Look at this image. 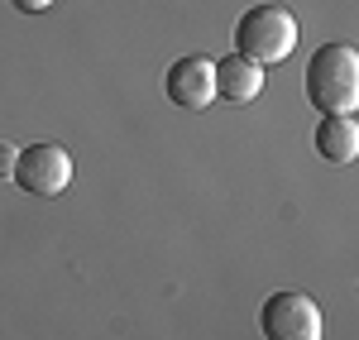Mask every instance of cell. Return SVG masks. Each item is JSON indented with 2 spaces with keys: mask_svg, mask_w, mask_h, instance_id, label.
<instances>
[{
  "mask_svg": "<svg viewBox=\"0 0 359 340\" xmlns=\"http://www.w3.org/2000/svg\"><path fill=\"white\" fill-rule=\"evenodd\" d=\"M297 48V20L283 5H254L235 20V53L249 62H283Z\"/></svg>",
  "mask_w": 359,
  "mask_h": 340,
  "instance_id": "obj_2",
  "label": "cell"
},
{
  "mask_svg": "<svg viewBox=\"0 0 359 340\" xmlns=\"http://www.w3.org/2000/svg\"><path fill=\"white\" fill-rule=\"evenodd\" d=\"M211 72H216V101H235V106H245V101H254V96L264 91V67L249 62V57H240V53L211 62Z\"/></svg>",
  "mask_w": 359,
  "mask_h": 340,
  "instance_id": "obj_6",
  "label": "cell"
},
{
  "mask_svg": "<svg viewBox=\"0 0 359 340\" xmlns=\"http://www.w3.org/2000/svg\"><path fill=\"white\" fill-rule=\"evenodd\" d=\"M15 182L29 197H57L72 182V158L62 144H29L15 158Z\"/></svg>",
  "mask_w": 359,
  "mask_h": 340,
  "instance_id": "obj_4",
  "label": "cell"
},
{
  "mask_svg": "<svg viewBox=\"0 0 359 340\" xmlns=\"http://www.w3.org/2000/svg\"><path fill=\"white\" fill-rule=\"evenodd\" d=\"M163 91H168V101L182 106V111H206V106L216 101V72H211V57H201V53L177 57V62L168 67V77H163Z\"/></svg>",
  "mask_w": 359,
  "mask_h": 340,
  "instance_id": "obj_5",
  "label": "cell"
},
{
  "mask_svg": "<svg viewBox=\"0 0 359 340\" xmlns=\"http://www.w3.org/2000/svg\"><path fill=\"white\" fill-rule=\"evenodd\" d=\"M53 0H15V10H25V15H39V10H48Z\"/></svg>",
  "mask_w": 359,
  "mask_h": 340,
  "instance_id": "obj_9",
  "label": "cell"
},
{
  "mask_svg": "<svg viewBox=\"0 0 359 340\" xmlns=\"http://www.w3.org/2000/svg\"><path fill=\"white\" fill-rule=\"evenodd\" d=\"M316 154L335 163V168H345V163H355L359 154V125L350 115H321V125H316Z\"/></svg>",
  "mask_w": 359,
  "mask_h": 340,
  "instance_id": "obj_7",
  "label": "cell"
},
{
  "mask_svg": "<svg viewBox=\"0 0 359 340\" xmlns=\"http://www.w3.org/2000/svg\"><path fill=\"white\" fill-rule=\"evenodd\" d=\"M306 101L321 115H350L359 106V53L350 43H326L306 62Z\"/></svg>",
  "mask_w": 359,
  "mask_h": 340,
  "instance_id": "obj_1",
  "label": "cell"
},
{
  "mask_svg": "<svg viewBox=\"0 0 359 340\" xmlns=\"http://www.w3.org/2000/svg\"><path fill=\"white\" fill-rule=\"evenodd\" d=\"M259 326L269 340H321V307L297 287H283L264 302Z\"/></svg>",
  "mask_w": 359,
  "mask_h": 340,
  "instance_id": "obj_3",
  "label": "cell"
},
{
  "mask_svg": "<svg viewBox=\"0 0 359 340\" xmlns=\"http://www.w3.org/2000/svg\"><path fill=\"white\" fill-rule=\"evenodd\" d=\"M15 158H20V154H15V144H0V182H10V177H15Z\"/></svg>",
  "mask_w": 359,
  "mask_h": 340,
  "instance_id": "obj_8",
  "label": "cell"
}]
</instances>
